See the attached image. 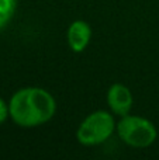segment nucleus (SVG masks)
Instances as JSON below:
<instances>
[{
	"mask_svg": "<svg viewBox=\"0 0 159 160\" xmlns=\"http://www.w3.org/2000/svg\"><path fill=\"white\" fill-rule=\"evenodd\" d=\"M8 114L18 127L35 128L54 118L56 114V100L42 87H23L11 96Z\"/></svg>",
	"mask_w": 159,
	"mask_h": 160,
	"instance_id": "obj_1",
	"label": "nucleus"
},
{
	"mask_svg": "<svg viewBox=\"0 0 159 160\" xmlns=\"http://www.w3.org/2000/svg\"><path fill=\"white\" fill-rule=\"evenodd\" d=\"M117 128L111 111L97 110L85 117L76 129V139L83 146H97L111 138Z\"/></svg>",
	"mask_w": 159,
	"mask_h": 160,
	"instance_id": "obj_2",
	"label": "nucleus"
},
{
	"mask_svg": "<svg viewBox=\"0 0 159 160\" xmlns=\"http://www.w3.org/2000/svg\"><path fill=\"white\" fill-rule=\"evenodd\" d=\"M117 135L126 145L135 149L151 146L158 138V129L152 121L141 115L127 114L117 122Z\"/></svg>",
	"mask_w": 159,
	"mask_h": 160,
	"instance_id": "obj_3",
	"label": "nucleus"
},
{
	"mask_svg": "<svg viewBox=\"0 0 159 160\" xmlns=\"http://www.w3.org/2000/svg\"><path fill=\"white\" fill-rule=\"evenodd\" d=\"M107 105L114 115L124 117L130 114L134 104V96L131 90L123 83H114L107 90Z\"/></svg>",
	"mask_w": 159,
	"mask_h": 160,
	"instance_id": "obj_4",
	"label": "nucleus"
},
{
	"mask_svg": "<svg viewBox=\"0 0 159 160\" xmlns=\"http://www.w3.org/2000/svg\"><path fill=\"white\" fill-rule=\"evenodd\" d=\"M92 39V27L85 20H75L66 31V42L76 53L83 52Z\"/></svg>",
	"mask_w": 159,
	"mask_h": 160,
	"instance_id": "obj_5",
	"label": "nucleus"
},
{
	"mask_svg": "<svg viewBox=\"0 0 159 160\" xmlns=\"http://www.w3.org/2000/svg\"><path fill=\"white\" fill-rule=\"evenodd\" d=\"M17 0H0V30L6 27L14 17Z\"/></svg>",
	"mask_w": 159,
	"mask_h": 160,
	"instance_id": "obj_6",
	"label": "nucleus"
},
{
	"mask_svg": "<svg viewBox=\"0 0 159 160\" xmlns=\"http://www.w3.org/2000/svg\"><path fill=\"white\" fill-rule=\"evenodd\" d=\"M8 117H10V114H8V102H6L4 100L0 97V125H2Z\"/></svg>",
	"mask_w": 159,
	"mask_h": 160,
	"instance_id": "obj_7",
	"label": "nucleus"
}]
</instances>
